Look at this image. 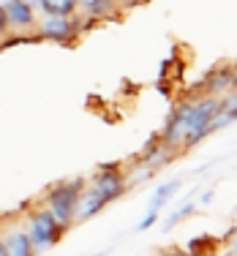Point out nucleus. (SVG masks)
<instances>
[{
  "label": "nucleus",
  "instance_id": "nucleus-1",
  "mask_svg": "<svg viewBox=\"0 0 237 256\" xmlns=\"http://www.w3.org/2000/svg\"><path fill=\"white\" fill-rule=\"evenodd\" d=\"M218 109V96H196V98H186L174 104V109L169 112L166 123L158 131L161 142H166L172 150L186 153V150L196 148L202 139L210 136V120Z\"/></svg>",
  "mask_w": 237,
  "mask_h": 256
},
{
  "label": "nucleus",
  "instance_id": "nucleus-2",
  "mask_svg": "<svg viewBox=\"0 0 237 256\" xmlns=\"http://www.w3.org/2000/svg\"><path fill=\"white\" fill-rule=\"evenodd\" d=\"M82 191H84V178H74V180L58 182V186H52L44 194V207L54 216V221L60 226L66 229L74 226V212H76V202Z\"/></svg>",
  "mask_w": 237,
  "mask_h": 256
},
{
  "label": "nucleus",
  "instance_id": "nucleus-3",
  "mask_svg": "<svg viewBox=\"0 0 237 256\" xmlns=\"http://www.w3.org/2000/svg\"><path fill=\"white\" fill-rule=\"evenodd\" d=\"M25 232H28L30 242H33L36 256H38V254H46L50 248L58 246L68 229L60 226L46 207H38V210L30 212V218H28V224H25Z\"/></svg>",
  "mask_w": 237,
  "mask_h": 256
},
{
  "label": "nucleus",
  "instance_id": "nucleus-4",
  "mask_svg": "<svg viewBox=\"0 0 237 256\" xmlns=\"http://www.w3.org/2000/svg\"><path fill=\"white\" fill-rule=\"evenodd\" d=\"M88 188H90V191H93L104 204L118 202V199L123 196L126 191H128V186H126V174H123V166H120V164H101V166L96 169V174L90 178Z\"/></svg>",
  "mask_w": 237,
  "mask_h": 256
},
{
  "label": "nucleus",
  "instance_id": "nucleus-5",
  "mask_svg": "<svg viewBox=\"0 0 237 256\" xmlns=\"http://www.w3.org/2000/svg\"><path fill=\"white\" fill-rule=\"evenodd\" d=\"M41 41H54V44H68L82 33V16L71 14V16H58V14H41V20L36 22Z\"/></svg>",
  "mask_w": 237,
  "mask_h": 256
},
{
  "label": "nucleus",
  "instance_id": "nucleus-6",
  "mask_svg": "<svg viewBox=\"0 0 237 256\" xmlns=\"http://www.w3.org/2000/svg\"><path fill=\"white\" fill-rule=\"evenodd\" d=\"M174 156H180V153H178V150H172L166 142H161V136H158V134H153V136L148 139V144L139 150L136 158H139V161H144L150 169H156V172H158V169H164Z\"/></svg>",
  "mask_w": 237,
  "mask_h": 256
},
{
  "label": "nucleus",
  "instance_id": "nucleus-7",
  "mask_svg": "<svg viewBox=\"0 0 237 256\" xmlns=\"http://www.w3.org/2000/svg\"><path fill=\"white\" fill-rule=\"evenodd\" d=\"M3 8H6V16H8V28H16V30L36 28V6H33V0H6Z\"/></svg>",
  "mask_w": 237,
  "mask_h": 256
},
{
  "label": "nucleus",
  "instance_id": "nucleus-8",
  "mask_svg": "<svg viewBox=\"0 0 237 256\" xmlns=\"http://www.w3.org/2000/svg\"><path fill=\"white\" fill-rule=\"evenodd\" d=\"M237 123V90H229V93L218 96V109L210 120V131H221V128Z\"/></svg>",
  "mask_w": 237,
  "mask_h": 256
},
{
  "label": "nucleus",
  "instance_id": "nucleus-9",
  "mask_svg": "<svg viewBox=\"0 0 237 256\" xmlns=\"http://www.w3.org/2000/svg\"><path fill=\"white\" fill-rule=\"evenodd\" d=\"M229 90H234L232 66H229V63H221V66H216V68H212L210 74L204 76L202 93H208V96H224V93H229Z\"/></svg>",
  "mask_w": 237,
  "mask_h": 256
},
{
  "label": "nucleus",
  "instance_id": "nucleus-10",
  "mask_svg": "<svg viewBox=\"0 0 237 256\" xmlns=\"http://www.w3.org/2000/svg\"><path fill=\"white\" fill-rule=\"evenodd\" d=\"M120 8L118 0H76V14L88 16V20H104V16H114Z\"/></svg>",
  "mask_w": 237,
  "mask_h": 256
},
{
  "label": "nucleus",
  "instance_id": "nucleus-11",
  "mask_svg": "<svg viewBox=\"0 0 237 256\" xmlns=\"http://www.w3.org/2000/svg\"><path fill=\"white\" fill-rule=\"evenodd\" d=\"M104 202H101L98 196H96L93 191L88 188V182H84V191L79 194V202H76V212H74V224H84L90 221V218H96L101 210H104Z\"/></svg>",
  "mask_w": 237,
  "mask_h": 256
},
{
  "label": "nucleus",
  "instance_id": "nucleus-12",
  "mask_svg": "<svg viewBox=\"0 0 237 256\" xmlns=\"http://www.w3.org/2000/svg\"><path fill=\"white\" fill-rule=\"evenodd\" d=\"M3 242H6V256H36L33 242H30L25 229H11L3 237Z\"/></svg>",
  "mask_w": 237,
  "mask_h": 256
},
{
  "label": "nucleus",
  "instance_id": "nucleus-13",
  "mask_svg": "<svg viewBox=\"0 0 237 256\" xmlns=\"http://www.w3.org/2000/svg\"><path fill=\"white\" fill-rule=\"evenodd\" d=\"M186 251L191 256H218L221 254V240H216L212 234H199L194 240H188Z\"/></svg>",
  "mask_w": 237,
  "mask_h": 256
},
{
  "label": "nucleus",
  "instance_id": "nucleus-14",
  "mask_svg": "<svg viewBox=\"0 0 237 256\" xmlns=\"http://www.w3.org/2000/svg\"><path fill=\"white\" fill-rule=\"evenodd\" d=\"M123 174H126V186H128V188H136V186H142V182H148L150 178H153L156 169H150L144 161L134 158V164H128V166L123 169Z\"/></svg>",
  "mask_w": 237,
  "mask_h": 256
},
{
  "label": "nucleus",
  "instance_id": "nucleus-15",
  "mask_svg": "<svg viewBox=\"0 0 237 256\" xmlns=\"http://www.w3.org/2000/svg\"><path fill=\"white\" fill-rule=\"evenodd\" d=\"M180 191V180H169V182H161V186L153 191V196H150V204L148 207H153V210L161 212V207H166L169 202L174 199V194Z\"/></svg>",
  "mask_w": 237,
  "mask_h": 256
},
{
  "label": "nucleus",
  "instance_id": "nucleus-16",
  "mask_svg": "<svg viewBox=\"0 0 237 256\" xmlns=\"http://www.w3.org/2000/svg\"><path fill=\"white\" fill-rule=\"evenodd\" d=\"M41 14H58V16H71L76 14V0H33Z\"/></svg>",
  "mask_w": 237,
  "mask_h": 256
},
{
  "label": "nucleus",
  "instance_id": "nucleus-17",
  "mask_svg": "<svg viewBox=\"0 0 237 256\" xmlns=\"http://www.w3.org/2000/svg\"><path fill=\"white\" fill-rule=\"evenodd\" d=\"M194 212H196V204H194V202H183V204L174 207V210L161 221V232H172L174 226H178V224H183L186 218H191Z\"/></svg>",
  "mask_w": 237,
  "mask_h": 256
},
{
  "label": "nucleus",
  "instance_id": "nucleus-18",
  "mask_svg": "<svg viewBox=\"0 0 237 256\" xmlns=\"http://www.w3.org/2000/svg\"><path fill=\"white\" fill-rule=\"evenodd\" d=\"M158 224V210H153V207H148V212L142 216V221L136 224V232H148L150 226H156Z\"/></svg>",
  "mask_w": 237,
  "mask_h": 256
},
{
  "label": "nucleus",
  "instance_id": "nucleus-19",
  "mask_svg": "<svg viewBox=\"0 0 237 256\" xmlns=\"http://www.w3.org/2000/svg\"><path fill=\"white\" fill-rule=\"evenodd\" d=\"M8 16H6V8H3V3H0V38H6L8 36Z\"/></svg>",
  "mask_w": 237,
  "mask_h": 256
},
{
  "label": "nucleus",
  "instance_id": "nucleus-20",
  "mask_svg": "<svg viewBox=\"0 0 237 256\" xmlns=\"http://www.w3.org/2000/svg\"><path fill=\"white\" fill-rule=\"evenodd\" d=\"M156 256H191L188 251H180V248H166V251H158Z\"/></svg>",
  "mask_w": 237,
  "mask_h": 256
},
{
  "label": "nucleus",
  "instance_id": "nucleus-21",
  "mask_svg": "<svg viewBox=\"0 0 237 256\" xmlns=\"http://www.w3.org/2000/svg\"><path fill=\"white\" fill-rule=\"evenodd\" d=\"M212 199H216V191H212V188H208V191H204L202 196H199V202H202V204H210Z\"/></svg>",
  "mask_w": 237,
  "mask_h": 256
},
{
  "label": "nucleus",
  "instance_id": "nucleus-22",
  "mask_svg": "<svg viewBox=\"0 0 237 256\" xmlns=\"http://www.w3.org/2000/svg\"><path fill=\"white\" fill-rule=\"evenodd\" d=\"M226 242H232V246H237V224L232 226V232L226 234Z\"/></svg>",
  "mask_w": 237,
  "mask_h": 256
},
{
  "label": "nucleus",
  "instance_id": "nucleus-23",
  "mask_svg": "<svg viewBox=\"0 0 237 256\" xmlns=\"http://www.w3.org/2000/svg\"><path fill=\"white\" fill-rule=\"evenodd\" d=\"M232 82H234V90H237V63L232 66Z\"/></svg>",
  "mask_w": 237,
  "mask_h": 256
},
{
  "label": "nucleus",
  "instance_id": "nucleus-24",
  "mask_svg": "<svg viewBox=\"0 0 237 256\" xmlns=\"http://www.w3.org/2000/svg\"><path fill=\"white\" fill-rule=\"evenodd\" d=\"M0 256H6V242H3V237H0Z\"/></svg>",
  "mask_w": 237,
  "mask_h": 256
},
{
  "label": "nucleus",
  "instance_id": "nucleus-25",
  "mask_svg": "<svg viewBox=\"0 0 237 256\" xmlns=\"http://www.w3.org/2000/svg\"><path fill=\"white\" fill-rule=\"evenodd\" d=\"M90 256H109V251H98V254H90Z\"/></svg>",
  "mask_w": 237,
  "mask_h": 256
},
{
  "label": "nucleus",
  "instance_id": "nucleus-26",
  "mask_svg": "<svg viewBox=\"0 0 237 256\" xmlns=\"http://www.w3.org/2000/svg\"><path fill=\"white\" fill-rule=\"evenodd\" d=\"M118 3H142V0H118Z\"/></svg>",
  "mask_w": 237,
  "mask_h": 256
}]
</instances>
